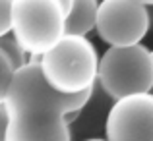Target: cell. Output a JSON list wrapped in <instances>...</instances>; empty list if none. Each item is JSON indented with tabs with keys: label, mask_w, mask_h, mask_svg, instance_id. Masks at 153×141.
Wrapping results in <instances>:
<instances>
[{
	"label": "cell",
	"mask_w": 153,
	"mask_h": 141,
	"mask_svg": "<svg viewBox=\"0 0 153 141\" xmlns=\"http://www.w3.org/2000/svg\"><path fill=\"white\" fill-rule=\"evenodd\" d=\"M93 89L60 93L43 78L37 56H29L14 70L2 100L8 116L6 141H68L70 122L91 100Z\"/></svg>",
	"instance_id": "1"
},
{
	"label": "cell",
	"mask_w": 153,
	"mask_h": 141,
	"mask_svg": "<svg viewBox=\"0 0 153 141\" xmlns=\"http://www.w3.org/2000/svg\"><path fill=\"white\" fill-rule=\"evenodd\" d=\"M43 78L60 93H78L95 87L99 52L87 35L64 33L37 56Z\"/></svg>",
	"instance_id": "2"
},
{
	"label": "cell",
	"mask_w": 153,
	"mask_h": 141,
	"mask_svg": "<svg viewBox=\"0 0 153 141\" xmlns=\"http://www.w3.org/2000/svg\"><path fill=\"white\" fill-rule=\"evenodd\" d=\"M153 81V54L142 43L108 45L99 56L95 85L108 99H118L136 91H149Z\"/></svg>",
	"instance_id": "3"
},
{
	"label": "cell",
	"mask_w": 153,
	"mask_h": 141,
	"mask_svg": "<svg viewBox=\"0 0 153 141\" xmlns=\"http://www.w3.org/2000/svg\"><path fill=\"white\" fill-rule=\"evenodd\" d=\"M64 0H12L10 31L29 56H39L64 35Z\"/></svg>",
	"instance_id": "4"
},
{
	"label": "cell",
	"mask_w": 153,
	"mask_h": 141,
	"mask_svg": "<svg viewBox=\"0 0 153 141\" xmlns=\"http://www.w3.org/2000/svg\"><path fill=\"white\" fill-rule=\"evenodd\" d=\"M151 27L149 6L140 0H99L95 33L105 45L142 43Z\"/></svg>",
	"instance_id": "5"
},
{
	"label": "cell",
	"mask_w": 153,
	"mask_h": 141,
	"mask_svg": "<svg viewBox=\"0 0 153 141\" xmlns=\"http://www.w3.org/2000/svg\"><path fill=\"white\" fill-rule=\"evenodd\" d=\"M111 141H153V93L136 91L112 100L105 120Z\"/></svg>",
	"instance_id": "6"
},
{
	"label": "cell",
	"mask_w": 153,
	"mask_h": 141,
	"mask_svg": "<svg viewBox=\"0 0 153 141\" xmlns=\"http://www.w3.org/2000/svg\"><path fill=\"white\" fill-rule=\"evenodd\" d=\"M99 0H68L66 18H64V33L87 35L95 27Z\"/></svg>",
	"instance_id": "7"
},
{
	"label": "cell",
	"mask_w": 153,
	"mask_h": 141,
	"mask_svg": "<svg viewBox=\"0 0 153 141\" xmlns=\"http://www.w3.org/2000/svg\"><path fill=\"white\" fill-rule=\"evenodd\" d=\"M0 50L8 56V60L12 62L14 70H16V68H19V66H23V64L29 60V54L23 50V47L18 43V39L14 37L12 31L0 35Z\"/></svg>",
	"instance_id": "8"
},
{
	"label": "cell",
	"mask_w": 153,
	"mask_h": 141,
	"mask_svg": "<svg viewBox=\"0 0 153 141\" xmlns=\"http://www.w3.org/2000/svg\"><path fill=\"white\" fill-rule=\"evenodd\" d=\"M12 74H14V66H12V62L8 60V56L0 50V104H2L4 95H6V91H8Z\"/></svg>",
	"instance_id": "9"
},
{
	"label": "cell",
	"mask_w": 153,
	"mask_h": 141,
	"mask_svg": "<svg viewBox=\"0 0 153 141\" xmlns=\"http://www.w3.org/2000/svg\"><path fill=\"white\" fill-rule=\"evenodd\" d=\"M10 12L12 0H0V35L10 31Z\"/></svg>",
	"instance_id": "10"
},
{
	"label": "cell",
	"mask_w": 153,
	"mask_h": 141,
	"mask_svg": "<svg viewBox=\"0 0 153 141\" xmlns=\"http://www.w3.org/2000/svg\"><path fill=\"white\" fill-rule=\"evenodd\" d=\"M6 128H8V116L4 110V104H0V141H6Z\"/></svg>",
	"instance_id": "11"
},
{
	"label": "cell",
	"mask_w": 153,
	"mask_h": 141,
	"mask_svg": "<svg viewBox=\"0 0 153 141\" xmlns=\"http://www.w3.org/2000/svg\"><path fill=\"white\" fill-rule=\"evenodd\" d=\"M140 2H143V4H147V6H153V0H140Z\"/></svg>",
	"instance_id": "12"
},
{
	"label": "cell",
	"mask_w": 153,
	"mask_h": 141,
	"mask_svg": "<svg viewBox=\"0 0 153 141\" xmlns=\"http://www.w3.org/2000/svg\"><path fill=\"white\" fill-rule=\"evenodd\" d=\"M149 93H153V81H151V85H149Z\"/></svg>",
	"instance_id": "13"
},
{
	"label": "cell",
	"mask_w": 153,
	"mask_h": 141,
	"mask_svg": "<svg viewBox=\"0 0 153 141\" xmlns=\"http://www.w3.org/2000/svg\"><path fill=\"white\" fill-rule=\"evenodd\" d=\"M66 2H68V0H64V4H66Z\"/></svg>",
	"instance_id": "14"
},
{
	"label": "cell",
	"mask_w": 153,
	"mask_h": 141,
	"mask_svg": "<svg viewBox=\"0 0 153 141\" xmlns=\"http://www.w3.org/2000/svg\"><path fill=\"white\" fill-rule=\"evenodd\" d=\"M151 54H153V48H151Z\"/></svg>",
	"instance_id": "15"
}]
</instances>
